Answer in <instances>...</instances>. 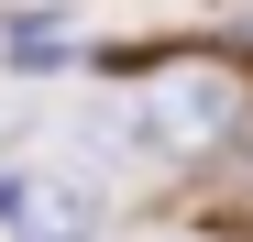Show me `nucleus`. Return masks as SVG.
Masks as SVG:
<instances>
[{
  "label": "nucleus",
  "mask_w": 253,
  "mask_h": 242,
  "mask_svg": "<svg viewBox=\"0 0 253 242\" xmlns=\"http://www.w3.org/2000/svg\"><path fill=\"white\" fill-rule=\"evenodd\" d=\"M209 242H253V209H231V220H220V231H209Z\"/></svg>",
  "instance_id": "nucleus-2"
},
{
  "label": "nucleus",
  "mask_w": 253,
  "mask_h": 242,
  "mask_svg": "<svg viewBox=\"0 0 253 242\" xmlns=\"http://www.w3.org/2000/svg\"><path fill=\"white\" fill-rule=\"evenodd\" d=\"M132 121H143L154 154H198V143H220L242 121V99H231V77L187 66V77H154V99H132Z\"/></svg>",
  "instance_id": "nucleus-1"
}]
</instances>
